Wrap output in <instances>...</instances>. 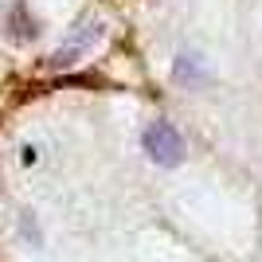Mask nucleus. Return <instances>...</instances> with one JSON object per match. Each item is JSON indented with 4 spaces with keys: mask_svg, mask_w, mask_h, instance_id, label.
<instances>
[{
    "mask_svg": "<svg viewBox=\"0 0 262 262\" xmlns=\"http://www.w3.org/2000/svg\"><path fill=\"white\" fill-rule=\"evenodd\" d=\"M141 145L157 164H180V157H184V141H180V133H176L168 121H153V125L141 133Z\"/></svg>",
    "mask_w": 262,
    "mask_h": 262,
    "instance_id": "1",
    "label": "nucleus"
},
{
    "mask_svg": "<svg viewBox=\"0 0 262 262\" xmlns=\"http://www.w3.org/2000/svg\"><path fill=\"white\" fill-rule=\"evenodd\" d=\"M94 39H98V24H94V20H82V24H78V32L71 35V39H67V43L59 47V51H55V63H59V67L75 63V59H78L82 51H86V47L94 43Z\"/></svg>",
    "mask_w": 262,
    "mask_h": 262,
    "instance_id": "2",
    "label": "nucleus"
},
{
    "mask_svg": "<svg viewBox=\"0 0 262 262\" xmlns=\"http://www.w3.org/2000/svg\"><path fill=\"white\" fill-rule=\"evenodd\" d=\"M35 32H39V28H35V20L28 16V8H24V4H16V8L8 12V35L24 43V39H32Z\"/></svg>",
    "mask_w": 262,
    "mask_h": 262,
    "instance_id": "3",
    "label": "nucleus"
},
{
    "mask_svg": "<svg viewBox=\"0 0 262 262\" xmlns=\"http://www.w3.org/2000/svg\"><path fill=\"white\" fill-rule=\"evenodd\" d=\"M172 75H176V82H204V71H200L196 55H180Z\"/></svg>",
    "mask_w": 262,
    "mask_h": 262,
    "instance_id": "4",
    "label": "nucleus"
}]
</instances>
